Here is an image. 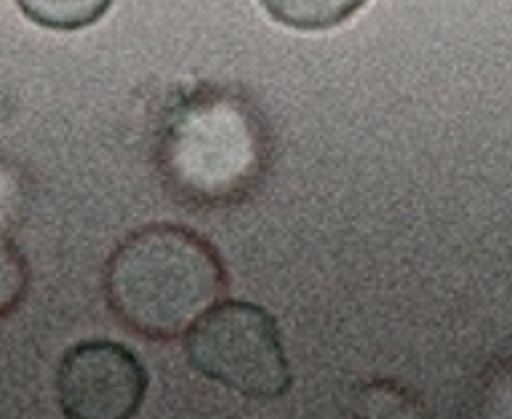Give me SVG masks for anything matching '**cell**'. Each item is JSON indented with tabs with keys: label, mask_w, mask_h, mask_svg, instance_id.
Returning <instances> with one entry per match:
<instances>
[{
	"label": "cell",
	"mask_w": 512,
	"mask_h": 419,
	"mask_svg": "<svg viewBox=\"0 0 512 419\" xmlns=\"http://www.w3.org/2000/svg\"><path fill=\"white\" fill-rule=\"evenodd\" d=\"M270 161V126L240 91H192L168 110L158 129L160 179L176 201L192 209L246 201L264 182Z\"/></svg>",
	"instance_id": "cell-1"
},
{
	"label": "cell",
	"mask_w": 512,
	"mask_h": 419,
	"mask_svg": "<svg viewBox=\"0 0 512 419\" xmlns=\"http://www.w3.org/2000/svg\"><path fill=\"white\" fill-rule=\"evenodd\" d=\"M104 294L128 331L168 342L222 302L227 270L219 251L190 227L147 225L112 251Z\"/></svg>",
	"instance_id": "cell-2"
},
{
	"label": "cell",
	"mask_w": 512,
	"mask_h": 419,
	"mask_svg": "<svg viewBox=\"0 0 512 419\" xmlns=\"http://www.w3.org/2000/svg\"><path fill=\"white\" fill-rule=\"evenodd\" d=\"M184 355L203 377L254 401L280 398L291 387L278 321L251 302H216L184 334Z\"/></svg>",
	"instance_id": "cell-3"
},
{
	"label": "cell",
	"mask_w": 512,
	"mask_h": 419,
	"mask_svg": "<svg viewBox=\"0 0 512 419\" xmlns=\"http://www.w3.org/2000/svg\"><path fill=\"white\" fill-rule=\"evenodd\" d=\"M144 393L147 371L118 342H78L56 371L59 406L70 419H126L142 406Z\"/></svg>",
	"instance_id": "cell-4"
},
{
	"label": "cell",
	"mask_w": 512,
	"mask_h": 419,
	"mask_svg": "<svg viewBox=\"0 0 512 419\" xmlns=\"http://www.w3.org/2000/svg\"><path fill=\"white\" fill-rule=\"evenodd\" d=\"M259 3L278 25L302 33H320L344 25L368 0H259Z\"/></svg>",
	"instance_id": "cell-5"
},
{
	"label": "cell",
	"mask_w": 512,
	"mask_h": 419,
	"mask_svg": "<svg viewBox=\"0 0 512 419\" xmlns=\"http://www.w3.org/2000/svg\"><path fill=\"white\" fill-rule=\"evenodd\" d=\"M24 17L46 30H83L110 11L112 0H16Z\"/></svg>",
	"instance_id": "cell-6"
},
{
	"label": "cell",
	"mask_w": 512,
	"mask_h": 419,
	"mask_svg": "<svg viewBox=\"0 0 512 419\" xmlns=\"http://www.w3.org/2000/svg\"><path fill=\"white\" fill-rule=\"evenodd\" d=\"M27 286H30V270L22 251L6 238H0V318H6L22 305Z\"/></svg>",
	"instance_id": "cell-7"
}]
</instances>
